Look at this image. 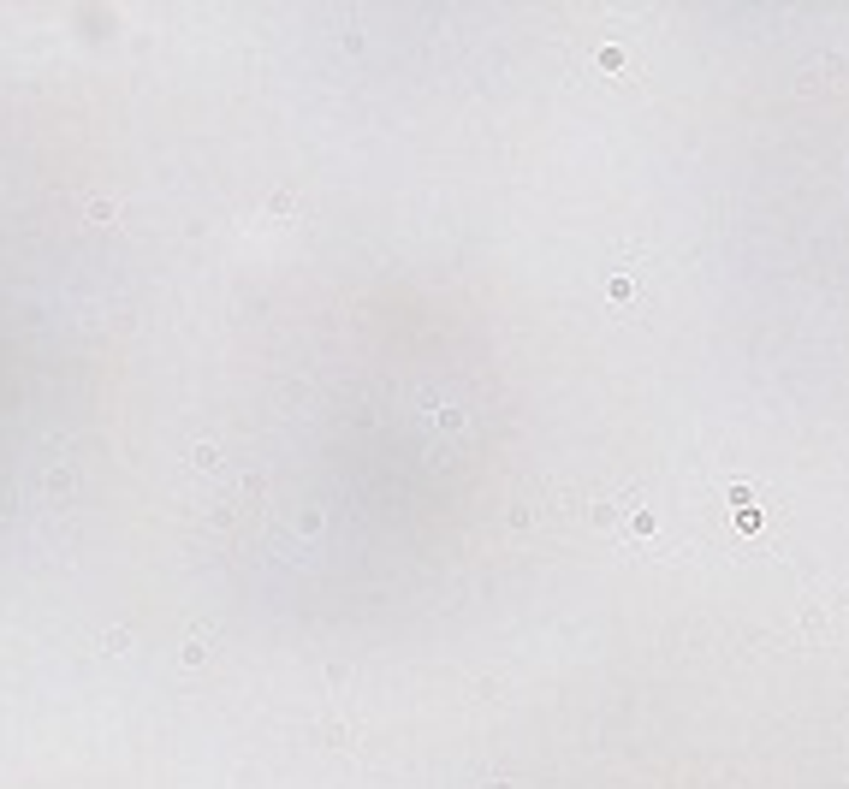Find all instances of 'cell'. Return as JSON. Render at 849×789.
I'll return each instance as SVG.
<instances>
[{
  "label": "cell",
  "instance_id": "cell-1",
  "mask_svg": "<svg viewBox=\"0 0 849 789\" xmlns=\"http://www.w3.org/2000/svg\"><path fill=\"white\" fill-rule=\"evenodd\" d=\"M102 647H107V653H125V647H131V629H107Z\"/></svg>",
  "mask_w": 849,
  "mask_h": 789
},
{
  "label": "cell",
  "instance_id": "cell-2",
  "mask_svg": "<svg viewBox=\"0 0 849 789\" xmlns=\"http://www.w3.org/2000/svg\"><path fill=\"white\" fill-rule=\"evenodd\" d=\"M113 214H119V202H90V220H95V226H107Z\"/></svg>",
  "mask_w": 849,
  "mask_h": 789
}]
</instances>
